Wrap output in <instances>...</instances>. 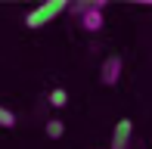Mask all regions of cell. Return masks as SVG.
<instances>
[{"label":"cell","mask_w":152,"mask_h":149,"mask_svg":"<svg viewBox=\"0 0 152 149\" xmlns=\"http://www.w3.org/2000/svg\"><path fill=\"white\" fill-rule=\"evenodd\" d=\"M106 6H109V3H102V0H87V3H68V9L75 12L81 31L96 34V31L106 25Z\"/></svg>","instance_id":"obj_1"},{"label":"cell","mask_w":152,"mask_h":149,"mask_svg":"<svg viewBox=\"0 0 152 149\" xmlns=\"http://www.w3.org/2000/svg\"><path fill=\"white\" fill-rule=\"evenodd\" d=\"M65 9H68L65 0H50V3H40V6H34L28 16H25V25H28V28H44V25H50L56 16H62Z\"/></svg>","instance_id":"obj_2"},{"label":"cell","mask_w":152,"mask_h":149,"mask_svg":"<svg viewBox=\"0 0 152 149\" xmlns=\"http://www.w3.org/2000/svg\"><path fill=\"white\" fill-rule=\"evenodd\" d=\"M121 72H124L121 56H106V62H102V69H99V81L106 87H115L121 81Z\"/></svg>","instance_id":"obj_3"},{"label":"cell","mask_w":152,"mask_h":149,"mask_svg":"<svg viewBox=\"0 0 152 149\" xmlns=\"http://www.w3.org/2000/svg\"><path fill=\"white\" fill-rule=\"evenodd\" d=\"M130 140H134V121L121 118L112 131V149H130Z\"/></svg>","instance_id":"obj_4"},{"label":"cell","mask_w":152,"mask_h":149,"mask_svg":"<svg viewBox=\"0 0 152 149\" xmlns=\"http://www.w3.org/2000/svg\"><path fill=\"white\" fill-rule=\"evenodd\" d=\"M62 134H65V124H62L59 118H50V121H47V137H50V140H59Z\"/></svg>","instance_id":"obj_5"},{"label":"cell","mask_w":152,"mask_h":149,"mask_svg":"<svg viewBox=\"0 0 152 149\" xmlns=\"http://www.w3.org/2000/svg\"><path fill=\"white\" fill-rule=\"evenodd\" d=\"M65 103H68V93L62 90V87H56V90L50 93V106H56V109H62Z\"/></svg>","instance_id":"obj_6"},{"label":"cell","mask_w":152,"mask_h":149,"mask_svg":"<svg viewBox=\"0 0 152 149\" xmlns=\"http://www.w3.org/2000/svg\"><path fill=\"white\" fill-rule=\"evenodd\" d=\"M16 124V115H12L10 109H3V106H0V127H12Z\"/></svg>","instance_id":"obj_7"}]
</instances>
